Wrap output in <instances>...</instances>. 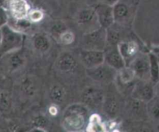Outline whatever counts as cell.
Returning <instances> with one entry per match:
<instances>
[{
	"mask_svg": "<svg viewBox=\"0 0 159 132\" xmlns=\"http://www.w3.org/2000/svg\"><path fill=\"white\" fill-rule=\"evenodd\" d=\"M117 78L120 79L121 83L124 84V85H127V84L133 82L135 78H136V75H135L134 71L132 69L131 67L126 65L125 67L122 68L121 69L118 70L116 79Z\"/></svg>",
	"mask_w": 159,
	"mask_h": 132,
	"instance_id": "cell-22",
	"label": "cell"
},
{
	"mask_svg": "<svg viewBox=\"0 0 159 132\" xmlns=\"http://www.w3.org/2000/svg\"><path fill=\"white\" fill-rule=\"evenodd\" d=\"M43 17L44 13L40 9H30L27 16V19L32 23H40L43 20Z\"/></svg>",
	"mask_w": 159,
	"mask_h": 132,
	"instance_id": "cell-28",
	"label": "cell"
},
{
	"mask_svg": "<svg viewBox=\"0 0 159 132\" xmlns=\"http://www.w3.org/2000/svg\"><path fill=\"white\" fill-rule=\"evenodd\" d=\"M5 8L9 16L14 20L27 18L31 9L27 0H7Z\"/></svg>",
	"mask_w": 159,
	"mask_h": 132,
	"instance_id": "cell-7",
	"label": "cell"
},
{
	"mask_svg": "<svg viewBox=\"0 0 159 132\" xmlns=\"http://www.w3.org/2000/svg\"><path fill=\"white\" fill-rule=\"evenodd\" d=\"M67 30H68V28L65 22L61 21V20H57L51 25L49 32L54 38L59 40L60 36Z\"/></svg>",
	"mask_w": 159,
	"mask_h": 132,
	"instance_id": "cell-23",
	"label": "cell"
},
{
	"mask_svg": "<svg viewBox=\"0 0 159 132\" xmlns=\"http://www.w3.org/2000/svg\"><path fill=\"white\" fill-rule=\"evenodd\" d=\"M147 111L152 119L159 121V98L156 96L147 102Z\"/></svg>",
	"mask_w": 159,
	"mask_h": 132,
	"instance_id": "cell-25",
	"label": "cell"
},
{
	"mask_svg": "<svg viewBox=\"0 0 159 132\" xmlns=\"http://www.w3.org/2000/svg\"><path fill=\"white\" fill-rule=\"evenodd\" d=\"M107 46H117L121 41V34L118 30L113 29V26L107 29Z\"/></svg>",
	"mask_w": 159,
	"mask_h": 132,
	"instance_id": "cell-24",
	"label": "cell"
},
{
	"mask_svg": "<svg viewBox=\"0 0 159 132\" xmlns=\"http://www.w3.org/2000/svg\"><path fill=\"white\" fill-rule=\"evenodd\" d=\"M102 109L103 111L109 117L115 118L118 114L120 110V103L114 96L108 95L105 96L102 102Z\"/></svg>",
	"mask_w": 159,
	"mask_h": 132,
	"instance_id": "cell-17",
	"label": "cell"
},
{
	"mask_svg": "<svg viewBox=\"0 0 159 132\" xmlns=\"http://www.w3.org/2000/svg\"><path fill=\"white\" fill-rule=\"evenodd\" d=\"M76 20L79 26H90L94 22L97 21L95 8L86 7L80 9L76 16Z\"/></svg>",
	"mask_w": 159,
	"mask_h": 132,
	"instance_id": "cell-16",
	"label": "cell"
},
{
	"mask_svg": "<svg viewBox=\"0 0 159 132\" xmlns=\"http://www.w3.org/2000/svg\"><path fill=\"white\" fill-rule=\"evenodd\" d=\"M157 57H158V64H159V52L157 53Z\"/></svg>",
	"mask_w": 159,
	"mask_h": 132,
	"instance_id": "cell-37",
	"label": "cell"
},
{
	"mask_svg": "<svg viewBox=\"0 0 159 132\" xmlns=\"http://www.w3.org/2000/svg\"><path fill=\"white\" fill-rule=\"evenodd\" d=\"M1 46L0 57L12 51L20 50L23 44V34L16 30L9 24L1 28Z\"/></svg>",
	"mask_w": 159,
	"mask_h": 132,
	"instance_id": "cell-2",
	"label": "cell"
},
{
	"mask_svg": "<svg viewBox=\"0 0 159 132\" xmlns=\"http://www.w3.org/2000/svg\"><path fill=\"white\" fill-rule=\"evenodd\" d=\"M113 11L115 23H123L128 19L130 15L129 6L120 0L113 6Z\"/></svg>",
	"mask_w": 159,
	"mask_h": 132,
	"instance_id": "cell-18",
	"label": "cell"
},
{
	"mask_svg": "<svg viewBox=\"0 0 159 132\" xmlns=\"http://www.w3.org/2000/svg\"><path fill=\"white\" fill-rule=\"evenodd\" d=\"M120 0H102V3L109 5V6H114L116 2H118Z\"/></svg>",
	"mask_w": 159,
	"mask_h": 132,
	"instance_id": "cell-32",
	"label": "cell"
},
{
	"mask_svg": "<svg viewBox=\"0 0 159 132\" xmlns=\"http://www.w3.org/2000/svg\"><path fill=\"white\" fill-rule=\"evenodd\" d=\"M149 61H150V81L155 85L159 81V64L158 57L155 53H149Z\"/></svg>",
	"mask_w": 159,
	"mask_h": 132,
	"instance_id": "cell-21",
	"label": "cell"
},
{
	"mask_svg": "<svg viewBox=\"0 0 159 132\" xmlns=\"http://www.w3.org/2000/svg\"><path fill=\"white\" fill-rule=\"evenodd\" d=\"M33 48L41 54L48 52L51 47V40L44 33H36L32 37Z\"/></svg>",
	"mask_w": 159,
	"mask_h": 132,
	"instance_id": "cell-15",
	"label": "cell"
},
{
	"mask_svg": "<svg viewBox=\"0 0 159 132\" xmlns=\"http://www.w3.org/2000/svg\"><path fill=\"white\" fill-rule=\"evenodd\" d=\"M155 96L159 98V81L155 85Z\"/></svg>",
	"mask_w": 159,
	"mask_h": 132,
	"instance_id": "cell-34",
	"label": "cell"
},
{
	"mask_svg": "<svg viewBox=\"0 0 159 132\" xmlns=\"http://www.w3.org/2000/svg\"><path fill=\"white\" fill-rule=\"evenodd\" d=\"M95 11L98 23L101 27L107 29L115 23L113 6L102 2L95 7Z\"/></svg>",
	"mask_w": 159,
	"mask_h": 132,
	"instance_id": "cell-10",
	"label": "cell"
},
{
	"mask_svg": "<svg viewBox=\"0 0 159 132\" xmlns=\"http://www.w3.org/2000/svg\"><path fill=\"white\" fill-rule=\"evenodd\" d=\"M89 109L84 103H75L65 110L62 126L68 131H79L85 127Z\"/></svg>",
	"mask_w": 159,
	"mask_h": 132,
	"instance_id": "cell-1",
	"label": "cell"
},
{
	"mask_svg": "<svg viewBox=\"0 0 159 132\" xmlns=\"http://www.w3.org/2000/svg\"><path fill=\"white\" fill-rule=\"evenodd\" d=\"M49 97L55 103H61L66 98V90L60 84H54L49 89Z\"/></svg>",
	"mask_w": 159,
	"mask_h": 132,
	"instance_id": "cell-20",
	"label": "cell"
},
{
	"mask_svg": "<svg viewBox=\"0 0 159 132\" xmlns=\"http://www.w3.org/2000/svg\"><path fill=\"white\" fill-rule=\"evenodd\" d=\"M117 48L125 60L126 64H127V61L128 59L132 61V59L138 54V51H139V47L135 41H123L121 40L117 44Z\"/></svg>",
	"mask_w": 159,
	"mask_h": 132,
	"instance_id": "cell-14",
	"label": "cell"
},
{
	"mask_svg": "<svg viewBox=\"0 0 159 132\" xmlns=\"http://www.w3.org/2000/svg\"><path fill=\"white\" fill-rule=\"evenodd\" d=\"M104 97L105 96L100 89L95 87H89L83 92L82 101L85 105L99 107L102 105Z\"/></svg>",
	"mask_w": 159,
	"mask_h": 132,
	"instance_id": "cell-11",
	"label": "cell"
},
{
	"mask_svg": "<svg viewBox=\"0 0 159 132\" xmlns=\"http://www.w3.org/2000/svg\"><path fill=\"white\" fill-rule=\"evenodd\" d=\"M129 66L134 70L136 78L140 80L150 81V61L148 54H138L132 59Z\"/></svg>",
	"mask_w": 159,
	"mask_h": 132,
	"instance_id": "cell-5",
	"label": "cell"
},
{
	"mask_svg": "<svg viewBox=\"0 0 159 132\" xmlns=\"http://www.w3.org/2000/svg\"><path fill=\"white\" fill-rule=\"evenodd\" d=\"M20 50L12 51V52L2 56L6 58V66H7L8 70L11 72L18 71L20 68H23L26 64V57H25L24 54L20 51Z\"/></svg>",
	"mask_w": 159,
	"mask_h": 132,
	"instance_id": "cell-13",
	"label": "cell"
},
{
	"mask_svg": "<svg viewBox=\"0 0 159 132\" xmlns=\"http://www.w3.org/2000/svg\"><path fill=\"white\" fill-rule=\"evenodd\" d=\"M82 46L83 49L104 51L107 47V29L99 26L85 33L82 37Z\"/></svg>",
	"mask_w": 159,
	"mask_h": 132,
	"instance_id": "cell-3",
	"label": "cell"
},
{
	"mask_svg": "<svg viewBox=\"0 0 159 132\" xmlns=\"http://www.w3.org/2000/svg\"><path fill=\"white\" fill-rule=\"evenodd\" d=\"M87 128L89 131H104L105 130V127L100 117L97 114L92 115Z\"/></svg>",
	"mask_w": 159,
	"mask_h": 132,
	"instance_id": "cell-27",
	"label": "cell"
},
{
	"mask_svg": "<svg viewBox=\"0 0 159 132\" xmlns=\"http://www.w3.org/2000/svg\"><path fill=\"white\" fill-rule=\"evenodd\" d=\"M75 34L72 31L68 29L66 31H65V32L60 36L58 40L62 43V44L69 45L71 44V43L75 41Z\"/></svg>",
	"mask_w": 159,
	"mask_h": 132,
	"instance_id": "cell-30",
	"label": "cell"
},
{
	"mask_svg": "<svg viewBox=\"0 0 159 132\" xmlns=\"http://www.w3.org/2000/svg\"><path fill=\"white\" fill-rule=\"evenodd\" d=\"M9 16L7 9L5 7H0V29L5 25L8 24Z\"/></svg>",
	"mask_w": 159,
	"mask_h": 132,
	"instance_id": "cell-31",
	"label": "cell"
},
{
	"mask_svg": "<svg viewBox=\"0 0 159 132\" xmlns=\"http://www.w3.org/2000/svg\"><path fill=\"white\" fill-rule=\"evenodd\" d=\"M1 40H2V34H1V30H0V46H1Z\"/></svg>",
	"mask_w": 159,
	"mask_h": 132,
	"instance_id": "cell-36",
	"label": "cell"
},
{
	"mask_svg": "<svg viewBox=\"0 0 159 132\" xmlns=\"http://www.w3.org/2000/svg\"><path fill=\"white\" fill-rule=\"evenodd\" d=\"M79 60L85 69L94 68L104 62V51L82 48L79 52Z\"/></svg>",
	"mask_w": 159,
	"mask_h": 132,
	"instance_id": "cell-8",
	"label": "cell"
},
{
	"mask_svg": "<svg viewBox=\"0 0 159 132\" xmlns=\"http://www.w3.org/2000/svg\"><path fill=\"white\" fill-rule=\"evenodd\" d=\"M7 0H0V7H5Z\"/></svg>",
	"mask_w": 159,
	"mask_h": 132,
	"instance_id": "cell-35",
	"label": "cell"
},
{
	"mask_svg": "<svg viewBox=\"0 0 159 132\" xmlns=\"http://www.w3.org/2000/svg\"><path fill=\"white\" fill-rule=\"evenodd\" d=\"M104 62L116 69H121L127 65L117 46H107L104 50Z\"/></svg>",
	"mask_w": 159,
	"mask_h": 132,
	"instance_id": "cell-9",
	"label": "cell"
},
{
	"mask_svg": "<svg viewBox=\"0 0 159 132\" xmlns=\"http://www.w3.org/2000/svg\"><path fill=\"white\" fill-rule=\"evenodd\" d=\"M131 96L135 100H139L147 103L152 98L155 97V85L150 81L140 80L134 85Z\"/></svg>",
	"mask_w": 159,
	"mask_h": 132,
	"instance_id": "cell-6",
	"label": "cell"
},
{
	"mask_svg": "<svg viewBox=\"0 0 159 132\" xmlns=\"http://www.w3.org/2000/svg\"><path fill=\"white\" fill-rule=\"evenodd\" d=\"M20 91L26 97H33L37 93V85L34 79L29 75L23 77L20 82Z\"/></svg>",
	"mask_w": 159,
	"mask_h": 132,
	"instance_id": "cell-19",
	"label": "cell"
},
{
	"mask_svg": "<svg viewBox=\"0 0 159 132\" xmlns=\"http://www.w3.org/2000/svg\"><path fill=\"white\" fill-rule=\"evenodd\" d=\"M49 113H51V115H56L57 113V108L55 107V106H51L49 108Z\"/></svg>",
	"mask_w": 159,
	"mask_h": 132,
	"instance_id": "cell-33",
	"label": "cell"
},
{
	"mask_svg": "<svg viewBox=\"0 0 159 132\" xmlns=\"http://www.w3.org/2000/svg\"><path fill=\"white\" fill-rule=\"evenodd\" d=\"M48 120L47 119V117H45L43 115H38L36 117H34V119L33 120V125H34V128L40 129L42 131H46L44 130V128H46L47 126L48 125Z\"/></svg>",
	"mask_w": 159,
	"mask_h": 132,
	"instance_id": "cell-29",
	"label": "cell"
},
{
	"mask_svg": "<svg viewBox=\"0 0 159 132\" xmlns=\"http://www.w3.org/2000/svg\"><path fill=\"white\" fill-rule=\"evenodd\" d=\"M12 96L6 90L0 91V112H7L12 107Z\"/></svg>",
	"mask_w": 159,
	"mask_h": 132,
	"instance_id": "cell-26",
	"label": "cell"
},
{
	"mask_svg": "<svg viewBox=\"0 0 159 132\" xmlns=\"http://www.w3.org/2000/svg\"><path fill=\"white\" fill-rule=\"evenodd\" d=\"M56 65L57 69L61 72H71L77 68L78 62L71 53L65 51L58 56Z\"/></svg>",
	"mask_w": 159,
	"mask_h": 132,
	"instance_id": "cell-12",
	"label": "cell"
},
{
	"mask_svg": "<svg viewBox=\"0 0 159 132\" xmlns=\"http://www.w3.org/2000/svg\"><path fill=\"white\" fill-rule=\"evenodd\" d=\"M85 73L92 80L102 84L112 83L117 76V71L105 62L92 68H86Z\"/></svg>",
	"mask_w": 159,
	"mask_h": 132,
	"instance_id": "cell-4",
	"label": "cell"
}]
</instances>
